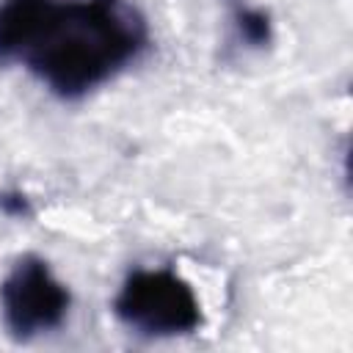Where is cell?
<instances>
[{"label":"cell","instance_id":"cell-5","mask_svg":"<svg viewBox=\"0 0 353 353\" xmlns=\"http://www.w3.org/2000/svg\"><path fill=\"white\" fill-rule=\"evenodd\" d=\"M0 210L6 215L22 218V215H30V201L25 193H0Z\"/></svg>","mask_w":353,"mask_h":353},{"label":"cell","instance_id":"cell-2","mask_svg":"<svg viewBox=\"0 0 353 353\" xmlns=\"http://www.w3.org/2000/svg\"><path fill=\"white\" fill-rule=\"evenodd\" d=\"M113 314L146 336H182L204 323L201 298L193 284L168 268L132 270L113 298Z\"/></svg>","mask_w":353,"mask_h":353},{"label":"cell","instance_id":"cell-4","mask_svg":"<svg viewBox=\"0 0 353 353\" xmlns=\"http://www.w3.org/2000/svg\"><path fill=\"white\" fill-rule=\"evenodd\" d=\"M232 25L245 47H268L273 41V22L270 14L259 6H248L243 0L232 3Z\"/></svg>","mask_w":353,"mask_h":353},{"label":"cell","instance_id":"cell-3","mask_svg":"<svg viewBox=\"0 0 353 353\" xmlns=\"http://www.w3.org/2000/svg\"><path fill=\"white\" fill-rule=\"evenodd\" d=\"M72 306L66 284L41 256H22L0 281V314L14 339L55 331Z\"/></svg>","mask_w":353,"mask_h":353},{"label":"cell","instance_id":"cell-1","mask_svg":"<svg viewBox=\"0 0 353 353\" xmlns=\"http://www.w3.org/2000/svg\"><path fill=\"white\" fill-rule=\"evenodd\" d=\"M149 41L124 0H47L19 63L52 94L80 99L132 63Z\"/></svg>","mask_w":353,"mask_h":353}]
</instances>
